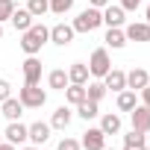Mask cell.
I'll return each instance as SVG.
<instances>
[{
    "mask_svg": "<svg viewBox=\"0 0 150 150\" xmlns=\"http://www.w3.org/2000/svg\"><path fill=\"white\" fill-rule=\"evenodd\" d=\"M18 100L24 103V109H41L47 103V91H41L38 86H24L21 94H18Z\"/></svg>",
    "mask_w": 150,
    "mask_h": 150,
    "instance_id": "obj_3",
    "label": "cell"
},
{
    "mask_svg": "<svg viewBox=\"0 0 150 150\" xmlns=\"http://www.w3.org/2000/svg\"><path fill=\"white\" fill-rule=\"evenodd\" d=\"M147 24H150V6H147Z\"/></svg>",
    "mask_w": 150,
    "mask_h": 150,
    "instance_id": "obj_36",
    "label": "cell"
},
{
    "mask_svg": "<svg viewBox=\"0 0 150 150\" xmlns=\"http://www.w3.org/2000/svg\"><path fill=\"white\" fill-rule=\"evenodd\" d=\"M30 129V141L33 144H44L47 138H50V124H41V121H35L33 127H27Z\"/></svg>",
    "mask_w": 150,
    "mask_h": 150,
    "instance_id": "obj_15",
    "label": "cell"
},
{
    "mask_svg": "<svg viewBox=\"0 0 150 150\" xmlns=\"http://www.w3.org/2000/svg\"><path fill=\"white\" fill-rule=\"evenodd\" d=\"M103 94H106V86H103V83H91V86L86 88V97H88V100H94V103H100V100H103Z\"/></svg>",
    "mask_w": 150,
    "mask_h": 150,
    "instance_id": "obj_27",
    "label": "cell"
},
{
    "mask_svg": "<svg viewBox=\"0 0 150 150\" xmlns=\"http://www.w3.org/2000/svg\"><path fill=\"white\" fill-rule=\"evenodd\" d=\"M68 83L86 86V83H88V65H83V62H74V65L68 68Z\"/></svg>",
    "mask_w": 150,
    "mask_h": 150,
    "instance_id": "obj_13",
    "label": "cell"
},
{
    "mask_svg": "<svg viewBox=\"0 0 150 150\" xmlns=\"http://www.w3.org/2000/svg\"><path fill=\"white\" fill-rule=\"evenodd\" d=\"M0 38H3V27H0Z\"/></svg>",
    "mask_w": 150,
    "mask_h": 150,
    "instance_id": "obj_38",
    "label": "cell"
},
{
    "mask_svg": "<svg viewBox=\"0 0 150 150\" xmlns=\"http://www.w3.org/2000/svg\"><path fill=\"white\" fill-rule=\"evenodd\" d=\"M50 38V30L44 27V24H33L30 30H24V38H21V50L27 53V56H35L41 47H44V41Z\"/></svg>",
    "mask_w": 150,
    "mask_h": 150,
    "instance_id": "obj_1",
    "label": "cell"
},
{
    "mask_svg": "<svg viewBox=\"0 0 150 150\" xmlns=\"http://www.w3.org/2000/svg\"><path fill=\"white\" fill-rule=\"evenodd\" d=\"M77 115H80L83 121H91V118H97V115H100V109H97V103H94V100H88V97H86L83 103H77Z\"/></svg>",
    "mask_w": 150,
    "mask_h": 150,
    "instance_id": "obj_21",
    "label": "cell"
},
{
    "mask_svg": "<svg viewBox=\"0 0 150 150\" xmlns=\"http://www.w3.org/2000/svg\"><path fill=\"white\" fill-rule=\"evenodd\" d=\"M24 150H38V147H24Z\"/></svg>",
    "mask_w": 150,
    "mask_h": 150,
    "instance_id": "obj_37",
    "label": "cell"
},
{
    "mask_svg": "<svg viewBox=\"0 0 150 150\" xmlns=\"http://www.w3.org/2000/svg\"><path fill=\"white\" fill-rule=\"evenodd\" d=\"M100 129L106 132V135H115V132H121V118L118 115H103V121H100Z\"/></svg>",
    "mask_w": 150,
    "mask_h": 150,
    "instance_id": "obj_23",
    "label": "cell"
},
{
    "mask_svg": "<svg viewBox=\"0 0 150 150\" xmlns=\"http://www.w3.org/2000/svg\"><path fill=\"white\" fill-rule=\"evenodd\" d=\"M80 147H86V150H103L106 147V132L103 129H88V132H83V144Z\"/></svg>",
    "mask_w": 150,
    "mask_h": 150,
    "instance_id": "obj_6",
    "label": "cell"
},
{
    "mask_svg": "<svg viewBox=\"0 0 150 150\" xmlns=\"http://www.w3.org/2000/svg\"><path fill=\"white\" fill-rule=\"evenodd\" d=\"M88 3H91L94 9H106V6H109V0H88Z\"/></svg>",
    "mask_w": 150,
    "mask_h": 150,
    "instance_id": "obj_34",
    "label": "cell"
},
{
    "mask_svg": "<svg viewBox=\"0 0 150 150\" xmlns=\"http://www.w3.org/2000/svg\"><path fill=\"white\" fill-rule=\"evenodd\" d=\"M12 12H15V0H0V24L9 21Z\"/></svg>",
    "mask_w": 150,
    "mask_h": 150,
    "instance_id": "obj_29",
    "label": "cell"
},
{
    "mask_svg": "<svg viewBox=\"0 0 150 150\" xmlns=\"http://www.w3.org/2000/svg\"><path fill=\"white\" fill-rule=\"evenodd\" d=\"M9 94H12V86H9L6 80H0V103H3V100H6Z\"/></svg>",
    "mask_w": 150,
    "mask_h": 150,
    "instance_id": "obj_32",
    "label": "cell"
},
{
    "mask_svg": "<svg viewBox=\"0 0 150 150\" xmlns=\"http://www.w3.org/2000/svg\"><path fill=\"white\" fill-rule=\"evenodd\" d=\"M68 124H71V109L68 106H59L53 112V118H50V129H65Z\"/></svg>",
    "mask_w": 150,
    "mask_h": 150,
    "instance_id": "obj_18",
    "label": "cell"
},
{
    "mask_svg": "<svg viewBox=\"0 0 150 150\" xmlns=\"http://www.w3.org/2000/svg\"><path fill=\"white\" fill-rule=\"evenodd\" d=\"M141 100H144L141 106H147V109H150V83H147V86L141 88Z\"/></svg>",
    "mask_w": 150,
    "mask_h": 150,
    "instance_id": "obj_33",
    "label": "cell"
},
{
    "mask_svg": "<svg viewBox=\"0 0 150 150\" xmlns=\"http://www.w3.org/2000/svg\"><path fill=\"white\" fill-rule=\"evenodd\" d=\"M147 150H150V144H147Z\"/></svg>",
    "mask_w": 150,
    "mask_h": 150,
    "instance_id": "obj_39",
    "label": "cell"
},
{
    "mask_svg": "<svg viewBox=\"0 0 150 150\" xmlns=\"http://www.w3.org/2000/svg\"><path fill=\"white\" fill-rule=\"evenodd\" d=\"M47 83H50V88H56V91H65V88H68V74H65L62 68H59V71H50Z\"/></svg>",
    "mask_w": 150,
    "mask_h": 150,
    "instance_id": "obj_25",
    "label": "cell"
},
{
    "mask_svg": "<svg viewBox=\"0 0 150 150\" xmlns=\"http://www.w3.org/2000/svg\"><path fill=\"white\" fill-rule=\"evenodd\" d=\"M0 150H15V144H9V141H6V144H0Z\"/></svg>",
    "mask_w": 150,
    "mask_h": 150,
    "instance_id": "obj_35",
    "label": "cell"
},
{
    "mask_svg": "<svg viewBox=\"0 0 150 150\" xmlns=\"http://www.w3.org/2000/svg\"><path fill=\"white\" fill-rule=\"evenodd\" d=\"M9 21H12V24H15V30H21V33L33 27V15H30V9H15Z\"/></svg>",
    "mask_w": 150,
    "mask_h": 150,
    "instance_id": "obj_17",
    "label": "cell"
},
{
    "mask_svg": "<svg viewBox=\"0 0 150 150\" xmlns=\"http://www.w3.org/2000/svg\"><path fill=\"white\" fill-rule=\"evenodd\" d=\"M132 118V129H141V132H150V109L147 106H135L129 112Z\"/></svg>",
    "mask_w": 150,
    "mask_h": 150,
    "instance_id": "obj_9",
    "label": "cell"
},
{
    "mask_svg": "<svg viewBox=\"0 0 150 150\" xmlns=\"http://www.w3.org/2000/svg\"><path fill=\"white\" fill-rule=\"evenodd\" d=\"M41 83V59L30 56L24 62V86H38Z\"/></svg>",
    "mask_w": 150,
    "mask_h": 150,
    "instance_id": "obj_5",
    "label": "cell"
},
{
    "mask_svg": "<svg viewBox=\"0 0 150 150\" xmlns=\"http://www.w3.org/2000/svg\"><path fill=\"white\" fill-rule=\"evenodd\" d=\"M124 35H127V41H150V24L147 21L144 24H129L124 30Z\"/></svg>",
    "mask_w": 150,
    "mask_h": 150,
    "instance_id": "obj_12",
    "label": "cell"
},
{
    "mask_svg": "<svg viewBox=\"0 0 150 150\" xmlns=\"http://www.w3.org/2000/svg\"><path fill=\"white\" fill-rule=\"evenodd\" d=\"M103 86H106V91H124V88H127V74L112 68L106 77H103Z\"/></svg>",
    "mask_w": 150,
    "mask_h": 150,
    "instance_id": "obj_10",
    "label": "cell"
},
{
    "mask_svg": "<svg viewBox=\"0 0 150 150\" xmlns=\"http://www.w3.org/2000/svg\"><path fill=\"white\" fill-rule=\"evenodd\" d=\"M103 24L106 27H121L124 24V9L121 6H106L103 9Z\"/></svg>",
    "mask_w": 150,
    "mask_h": 150,
    "instance_id": "obj_16",
    "label": "cell"
},
{
    "mask_svg": "<svg viewBox=\"0 0 150 150\" xmlns=\"http://www.w3.org/2000/svg\"><path fill=\"white\" fill-rule=\"evenodd\" d=\"M103 24V9H94V6H88L86 12H80L77 18H74V33H94L97 27Z\"/></svg>",
    "mask_w": 150,
    "mask_h": 150,
    "instance_id": "obj_2",
    "label": "cell"
},
{
    "mask_svg": "<svg viewBox=\"0 0 150 150\" xmlns=\"http://www.w3.org/2000/svg\"><path fill=\"white\" fill-rule=\"evenodd\" d=\"M147 83H150V74H147L144 68H132V71L127 74V88H129V91H141Z\"/></svg>",
    "mask_w": 150,
    "mask_h": 150,
    "instance_id": "obj_7",
    "label": "cell"
},
{
    "mask_svg": "<svg viewBox=\"0 0 150 150\" xmlns=\"http://www.w3.org/2000/svg\"><path fill=\"white\" fill-rule=\"evenodd\" d=\"M138 6H141V0H121V9L124 12H135Z\"/></svg>",
    "mask_w": 150,
    "mask_h": 150,
    "instance_id": "obj_31",
    "label": "cell"
},
{
    "mask_svg": "<svg viewBox=\"0 0 150 150\" xmlns=\"http://www.w3.org/2000/svg\"><path fill=\"white\" fill-rule=\"evenodd\" d=\"M30 138V129L21 124V121H12L9 127H6V141L9 144H21V141H27Z\"/></svg>",
    "mask_w": 150,
    "mask_h": 150,
    "instance_id": "obj_11",
    "label": "cell"
},
{
    "mask_svg": "<svg viewBox=\"0 0 150 150\" xmlns=\"http://www.w3.org/2000/svg\"><path fill=\"white\" fill-rule=\"evenodd\" d=\"M21 112H24V103H21V100H15V97H6V100H3V115H6L9 121H18Z\"/></svg>",
    "mask_w": 150,
    "mask_h": 150,
    "instance_id": "obj_20",
    "label": "cell"
},
{
    "mask_svg": "<svg viewBox=\"0 0 150 150\" xmlns=\"http://www.w3.org/2000/svg\"><path fill=\"white\" fill-rule=\"evenodd\" d=\"M135 106H138V100H135V91L124 88V91L118 94V109H121V112H132Z\"/></svg>",
    "mask_w": 150,
    "mask_h": 150,
    "instance_id": "obj_22",
    "label": "cell"
},
{
    "mask_svg": "<svg viewBox=\"0 0 150 150\" xmlns=\"http://www.w3.org/2000/svg\"><path fill=\"white\" fill-rule=\"evenodd\" d=\"M103 150H109V147H103Z\"/></svg>",
    "mask_w": 150,
    "mask_h": 150,
    "instance_id": "obj_40",
    "label": "cell"
},
{
    "mask_svg": "<svg viewBox=\"0 0 150 150\" xmlns=\"http://www.w3.org/2000/svg\"><path fill=\"white\" fill-rule=\"evenodd\" d=\"M27 9H30V15H33V18H41V15L50 9V0H30Z\"/></svg>",
    "mask_w": 150,
    "mask_h": 150,
    "instance_id": "obj_26",
    "label": "cell"
},
{
    "mask_svg": "<svg viewBox=\"0 0 150 150\" xmlns=\"http://www.w3.org/2000/svg\"><path fill=\"white\" fill-rule=\"evenodd\" d=\"M59 150H80V141H74V138H62V141H59Z\"/></svg>",
    "mask_w": 150,
    "mask_h": 150,
    "instance_id": "obj_30",
    "label": "cell"
},
{
    "mask_svg": "<svg viewBox=\"0 0 150 150\" xmlns=\"http://www.w3.org/2000/svg\"><path fill=\"white\" fill-rule=\"evenodd\" d=\"M106 44H109L112 50H121V47L127 44V35H124V30H121V27H109V33H106Z\"/></svg>",
    "mask_w": 150,
    "mask_h": 150,
    "instance_id": "obj_19",
    "label": "cell"
},
{
    "mask_svg": "<svg viewBox=\"0 0 150 150\" xmlns=\"http://www.w3.org/2000/svg\"><path fill=\"white\" fill-rule=\"evenodd\" d=\"M65 97H68V103H83L86 100V86H77V83H71L68 88H65Z\"/></svg>",
    "mask_w": 150,
    "mask_h": 150,
    "instance_id": "obj_24",
    "label": "cell"
},
{
    "mask_svg": "<svg viewBox=\"0 0 150 150\" xmlns=\"http://www.w3.org/2000/svg\"><path fill=\"white\" fill-rule=\"evenodd\" d=\"M71 6H74V0H50V12H56V15L71 12Z\"/></svg>",
    "mask_w": 150,
    "mask_h": 150,
    "instance_id": "obj_28",
    "label": "cell"
},
{
    "mask_svg": "<svg viewBox=\"0 0 150 150\" xmlns=\"http://www.w3.org/2000/svg\"><path fill=\"white\" fill-rule=\"evenodd\" d=\"M112 71V62H109V53L100 47V50H94L91 53V59H88V74L91 77H106V74Z\"/></svg>",
    "mask_w": 150,
    "mask_h": 150,
    "instance_id": "obj_4",
    "label": "cell"
},
{
    "mask_svg": "<svg viewBox=\"0 0 150 150\" xmlns=\"http://www.w3.org/2000/svg\"><path fill=\"white\" fill-rule=\"evenodd\" d=\"M124 150H147L144 132H141V129H129V132L124 135Z\"/></svg>",
    "mask_w": 150,
    "mask_h": 150,
    "instance_id": "obj_14",
    "label": "cell"
},
{
    "mask_svg": "<svg viewBox=\"0 0 150 150\" xmlns=\"http://www.w3.org/2000/svg\"><path fill=\"white\" fill-rule=\"evenodd\" d=\"M50 41L59 44V47L71 44V41H74V27H68V24H56V27L50 30Z\"/></svg>",
    "mask_w": 150,
    "mask_h": 150,
    "instance_id": "obj_8",
    "label": "cell"
}]
</instances>
